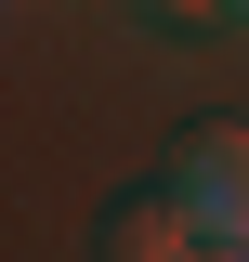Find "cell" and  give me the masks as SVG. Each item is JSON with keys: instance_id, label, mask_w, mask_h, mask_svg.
<instances>
[{"instance_id": "5b68a950", "label": "cell", "mask_w": 249, "mask_h": 262, "mask_svg": "<svg viewBox=\"0 0 249 262\" xmlns=\"http://www.w3.org/2000/svg\"><path fill=\"white\" fill-rule=\"evenodd\" d=\"M236 13H249V0H236Z\"/></svg>"}, {"instance_id": "7a4b0ae2", "label": "cell", "mask_w": 249, "mask_h": 262, "mask_svg": "<svg viewBox=\"0 0 249 262\" xmlns=\"http://www.w3.org/2000/svg\"><path fill=\"white\" fill-rule=\"evenodd\" d=\"M197 249H210V236H197V210L171 184H144V196L105 210V262H197Z\"/></svg>"}, {"instance_id": "277c9868", "label": "cell", "mask_w": 249, "mask_h": 262, "mask_svg": "<svg viewBox=\"0 0 249 262\" xmlns=\"http://www.w3.org/2000/svg\"><path fill=\"white\" fill-rule=\"evenodd\" d=\"M197 262H249V249H197Z\"/></svg>"}, {"instance_id": "3957f363", "label": "cell", "mask_w": 249, "mask_h": 262, "mask_svg": "<svg viewBox=\"0 0 249 262\" xmlns=\"http://www.w3.org/2000/svg\"><path fill=\"white\" fill-rule=\"evenodd\" d=\"M157 13H236V0H157Z\"/></svg>"}, {"instance_id": "6da1fadb", "label": "cell", "mask_w": 249, "mask_h": 262, "mask_svg": "<svg viewBox=\"0 0 249 262\" xmlns=\"http://www.w3.org/2000/svg\"><path fill=\"white\" fill-rule=\"evenodd\" d=\"M157 184L197 210V236L210 249H249V118H197L184 144H171V170Z\"/></svg>"}]
</instances>
